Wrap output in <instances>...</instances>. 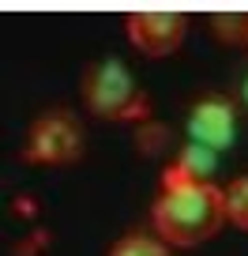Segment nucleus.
<instances>
[{"label": "nucleus", "mask_w": 248, "mask_h": 256, "mask_svg": "<svg viewBox=\"0 0 248 256\" xmlns=\"http://www.w3.org/2000/svg\"><path fill=\"white\" fill-rule=\"evenodd\" d=\"M154 230L166 245L192 248L200 241L215 238L226 222V188L215 184H173L162 188V196L154 200Z\"/></svg>", "instance_id": "obj_1"}, {"label": "nucleus", "mask_w": 248, "mask_h": 256, "mask_svg": "<svg viewBox=\"0 0 248 256\" xmlns=\"http://www.w3.org/2000/svg\"><path fill=\"white\" fill-rule=\"evenodd\" d=\"M83 98H87L90 113H98L105 120H139L143 124L151 117V98L139 90V83L132 80V72L117 56H105V60L87 68Z\"/></svg>", "instance_id": "obj_2"}, {"label": "nucleus", "mask_w": 248, "mask_h": 256, "mask_svg": "<svg viewBox=\"0 0 248 256\" xmlns=\"http://www.w3.org/2000/svg\"><path fill=\"white\" fill-rule=\"evenodd\" d=\"M83 154V124L72 110H49L26 132L23 162H41V166H64Z\"/></svg>", "instance_id": "obj_3"}, {"label": "nucleus", "mask_w": 248, "mask_h": 256, "mask_svg": "<svg viewBox=\"0 0 248 256\" xmlns=\"http://www.w3.org/2000/svg\"><path fill=\"white\" fill-rule=\"evenodd\" d=\"M237 102L230 94H203L188 106V144L211 147V151H230L237 140Z\"/></svg>", "instance_id": "obj_4"}, {"label": "nucleus", "mask_w": 248, "mask_h": 256, "mask_svg": "<svg viewBox=\"0 0 248 256\" xmlns=\"http://www.w3.org/2000/svg\"><path fill=\"white\" fill-rule=\"evenodd\" d=\"M188 19L181 12H136L128 16V38L143 49L147 56H169L184 42Z\"/></svg>", "instance_id": "obj_5"}, {"label": "nucleus", "mask_w": 248, "mask_h": 256, "mask_svg": "<svg viewBox=\"0 0 248 256\" xmlns=\"http://www.w3.org/2000/svg\"><path fill=\"white\" fill-rule=\"evenodd\" d=\"M109 256H169V245L158 238V234H143L132 230L109 248Z\"/></svg>", "instance_id": "obj_6"}, {"label": "nucleus", "mask_w": 248, "mask_h": 256, "mask_svg": "<svg viewBox=\"0 0 248 256\" xmlns=\"http://www.w3.org/2000/svg\"><path fill=\"white\" fill-rule=\"evenodd\" d=\"M211 30L226 46H248V12H218L211 16Z\"/></svg>", "instance_id": "obj_7"}, {"label": "nucleus", "mask_w": 248, "mask_h": 256, "mask_svg": "<svg viewBox=\"0 0 248 256\" xmlns=\"http://www.w3.org/2000/svg\"><path fill=\"white\" fill-rule=\"evenodd\" d=\"M226 218L241 230H248V174L230 181V188H226Z\"/></svg>", "instance_id": "obj_8"}, {"label": "nucleus", "mask_w": 248, "mask_h": 256, "mask_svg": "<svg viewBox=\"0 0 248 256\" xmlns=\"http://www.w3.org/2000/svg\"><path fill=\"white\" fill-rule=\"evenodd\" d=\"M136 147L139 154H162L169 151V128L166 124H154V120H143L136 132Z\"/></svg>", "instance_id": "obj_9"}, {"label": "nucleus", "mask_w": 248, "mask_h": 256, "mask_svg": "<svg viewBox=\"0 0 248 256\" xmlns=\"http://www.w3.org/2000/svg\"><path fill=\"white\" fill-rule=\"evenodd\" d=\"M233 102H237V110L248 113V56L237 64V72H233Z\"/></svg>", "instance_id": "obj_10"}]
</instances>
